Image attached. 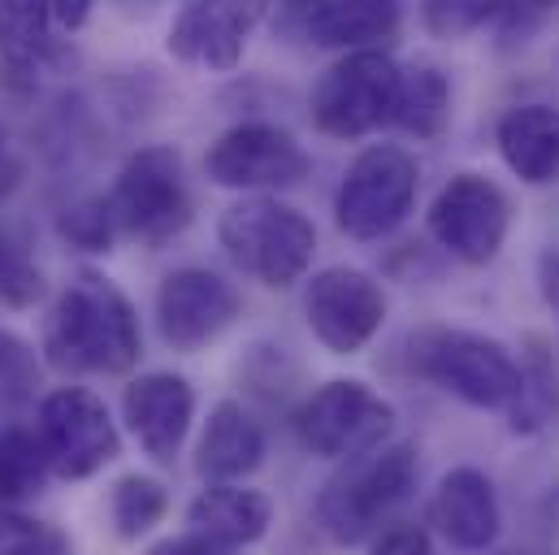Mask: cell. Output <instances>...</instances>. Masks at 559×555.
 Instances as JSON below:
<instances>
[{
  "mask_svg": "<svg viewBox=\"0 0 559 555\" xmlns=\"http://www.w3.org/2000/svg\"><path fill=\"white\" fill-rule=\"evenodd\" d=\"M140 317L122 286L92 270L74 274L44 330L48 361L66 374H127L140 365Z\"/></svg>",
  "mask_w": 559,
  "mask_h": 555,
  "instance_id": "1",
  "label": "cell"
},
{
  "mask_svg": "<svg viewBox=\"0 0 559 555\" xmlns=\"http://www.w3.org/2000/svg\"><path fill=\"white\" fill-rule=\"evenodd\" d=\"M417 491V447L413 442H382L378 451L347 460L343 473L325 482L317 495V521L321 530L343 543H369Z\"/></svg>",
  "mask_w": 559,
  "mask_h": 555,
  "instance_id": "2",
  "label": "cell"
},
{
  "mask_svg": "<svg viewBox=\"0 0 559 555\" xmlns=\"http://www.w3.org/2000/svg\"><path fill=\"white\" fill-rule=\"evenodd\" d=\"M413 365L438 391L481 413H508L521 391V361L512 347L477 330H420L413 339Z\"/></svg>",
  "mask_w": 559,
  "mask_h": 555,
  "instance_id": "3",
  "label": "cell"
},
{
  "mask_svg": "<svg viewBox=\"0 0 559 555\" xmlns=\"http://www.w3.org/2000/svg\"><path fill=\"white\" fill-rule=\"evenodd\" d=\"M217 239L243 274L274 291L295 286L317 252L312 222L278 196H243L230 204L217 222Z\"/></svg>",
  "mask_w": 559,
  "mask_h": 555,
  "instance_id": "4",
  "label": "cell"
},
{
  "mask_svg": "<svg viewBox=\"0 0 559 555\" xmlns=\"http://www.w3.org/2000/svg\"><path fill=\"white\" fill-rule=\"evenodd\" d=\"M118 235L140 239L143 248H165L191 222L187 169L174 147H140L105 196Z\"/></svg>",
  "mask_w": 559,
  "mask_h": 555,
  "instance_id": "5",
  "label": "cell"
},
{
  "mask_svg": "<svg viewBox=\"0 0 559 555\" xmlns=\"http://www.w3.org/2000/svg\"><path fill=\"white\" fill-rule=\"evenodd\" d=\"M417 161L413 152H404L400 143H373L365 147L338 191H334V222L347 239H386L408 213H413V200H417Z\"/></svg>",
  "mask_w": 559,
  "mask_h": 555,
  "instance_id": "6",
  "label": "cell"
},
{
  "mask_svg": "<svg viewBox=\"0 0 559 555\" xmlns=\"http://www.w3.org/2000/svg\"><path fill=\"white\" fill-rule=\"evenodd\" d=\"M400 66L382 48L338 57L312 87V118L325 135L365 139L395 118Z\"/></svg>",
  "mask_w": 559,
  "mask_h": 555,
  "instance_id": "7",
  "label": "cell"
},
{
  "mask_svg": "<svg viewBox=\"0 0 559 555\" xmlns=\"http://www.w3.org/2000/svg\"><path fill=\"white\" fill-rule=\"evenodd\" d=\"M391 425H395V409L373 387H365L356 378H334V382L317 387L295 413L299 442L312 456L343 460V464L378 451L386 442Z\"/></svg>",
  "mask_w": 559,
  "mask_h": 555,
  "instance_id": "8",
  "label": "cell"
},
{
  "mask_svg": "<svg viewBox=\"0 0 559 555\" xmlns=\"http://www.w3.org/2000/svg\"><path fill=\"white\" fill-rule=\"evenodd\" d=\"M512 231V200L486 174H455L429 204V235L464 265H490Z\"/></svg>",
  "mask_w": 559,
  "mask_h": 555,
  "instance_id": "9",
  "label": "cell"
},
{
  "mask_svg": "<svg viewBox=\"0 0 559 555\" xmlns=\"http://www.w3.org/2000/svg\"><path fill=\"white\" fill-rule=\"evenodd\" d=\"M39 442H44L48 464L70 482H83V477L100 473L122 451L118 425L105 409V400L87 387H61V391L44 395Z\"/></svg>",
  "mask_w": 559,
  "mask_h": 555,
  "instance_id": "10",
  "label": "cell"
},
{
  "mask_svg": "<svg viewBox=\"0 0 559 555\" xmlns=\"http://www.w3.org/2000/svg\"><path fill=\"white\" fill-rule=\"evenodd\" d=\"M304 317L308 330L321 339L325 352L334 356H356L360 347L373 343V334L386 321V291L382 282L352 265H330L312 274L304 291Z\"/></svg>",
  "mask_w": 559,
  "mask_h": 555,
  "instance_id": "11",
  "label": "cell"
},
{
  "mask_svg": "<svg viewBox=\"0 0 559 555\" xmlns=\"http://www.w3.org/2000/svg\"><path fill=\"white\" fill-rule=\"evenodd\" d=\"M204 174H209V182H217L226 191L270 196V191H286V187L304 182L308 152L295 143L290 131H282L274 122H239L209 147Z\"/></svg>",
  "mask_w": 559,
  "mask_h": 555,
  "instance_id": "12",
  "label": "cell"
},
{
  "mask_svg": "<svg viewBox=\"0 0 559 555\" xmlns=\"http://www.w3.org/2000/svg\"><path fill=\"white\" fill-rule=\"evenodd\" d=\"M239 317V291L213 270L187 265L160 282L156 291V326L174 352H200L217 334H226Z\"/></svg>",
  "mask_w": 559,
  "mask_h": 555,
  "instance_id": "13",
  "label": "cell"
},
{
  "mask_svg": "<svg viewBox=\"0 0 559 555\" xmlns=\"http://www.w3.org/2000/svg\"><path fill=\"white\" fill-rule=\"evenodd\" d=\"M265 17L261 4H182L169 22V52L187 66H204V70H235L243 61V48L257 31V22Z\"/></svg>",
  "mask_w": 559,
  "mask_h": 555,
  "instance_id": "14",
  "label": "cell"
},
{
  "mask_svg": "<svg viewBox=\"0 0 559 555\" xmlns=\"http://www.w3.org/2000/svg\"><path fill=\"white\" fill-rule=\"evenodd\" d=\"M122 416L143 451L169 464L195 421V391L182 374H143L122 395Z\"/></svg>",
  "mask_w": 559,
  "mask_h": 555,
  "instance_id": "15",
  "label": "cell"
},
{
  "mask_svg": "<svg viewBox=\"0 0 559 555\" xmlns=\"http://www.w3.org/2000/svg\"><path fill=\"white\" fill-rule=\"evenodd\" d=\"M429 517H433L438 534L455 552H486V547H495L499 526H503V508H499L495 482L481 469H473V464H460V469H451L438 482Z\"/></svg>",
  "mask_w": 559,
  "mask_h": 555,
  "instance_id": "16",
  "label": "cell"
},
{
  "mask_svg": "<svg viewBox=\"0 0 559 555\" xmlns=\"http://www.w3.org/2000/svg\"><path fill=\"white\" fill-rule=\"evenodd\" d=\"M265 451H270V442H265L261 421L243 404L222 400L204 421V434L195 447V473L209 486H239L243 477H252L265 464Z\"/></svg>",
  "mask_w": 559,
  "mask_h": 555,
  "instance_id": "17",
  "label": "cell"
},
{
  "mask_svg": "<svg viewBox=\"0 0 559 555\" xmlns=\"http://www.w3.org/2000/svg\"><path fill=\"white\" fill-rule=\"evenodd\" d=\"M270 521H274V504L252 486H204L187 508L191 534L209 539L222 552L261 543Z\"/></svg>",
  "mask_w": 559,
  "mask_h": 555,
  "instance_id": "18",
  "label": "cell"
},
{
  "mask_svg": "<svg viewBox=\"0 0 559 555\" xmlns=\"http://www.w3.org/2000/svg\"><path fill=\"white\" fill-rule=\"evenodd\" d=\"M499 156L503 165L530 182L547 187L559 178V109L556 105H516L499 118Z\"/></svg>",
  "mask_w": 559,
  "mask_h": 555,
  "instance_id": "19",
  "label": "cell"
},
{
  "mask_svg": "<svg viewBox=\"0 0 559 555\" xmlns=\"http://www.w3.org/2000/svg\"><path fill=\"white\" fill-rule=\"evenodd\" d=\"M299 22L317 48L365 52L373 39L395 35L400 4H391V0H321V4L299 9Z\"/></svg>",
  "mask_w": 559,
  "mask_h": 555,
  "instance_id": "20",
  "label": "cell"
},
{
  "mask_svg": "<svg viewBox=\"0 0 559 555\" xmlns=\"http://www.w3.org/2000/svg\"><path fill=\"white\" fill-rule=\"evenodd\" d=\"M57 57L52 9L35 0H0V61L13 74H35Z\"/></svg>",
  "mask_w": 559,
  "mask_h": 555,
  "instance_id": "21",
  "label": "cell"
},
{
  "mask_svg": "<svg viewBox=\"0 0 559 555\" xmlns=\"http://www.w3.org/2000/svg\"><path fill=\"white\" fill-rule=\"evenodd\" d=\"M400 131L417 139H438L451 122V83L433 61H413L400 70V96H395V118Z\"/></svg>",
  "mask_w": 559,
  "mask_h": 555,
  "instance_id": "22",
  "label": "cell"
},
{
  "mask_svg": "<svg viewBox=\"0 0 559 555\" xmlns=\"http://www.w3.org/2000/svg\"><path fill=\"white\" fill-rule=\"evenodd\" d=\"M48 456L44 442L31 429H0V508H13L44 491L48 482Z\"/></svg>",
  "mask_w": 559,
  "mask_h": 555,
  "instance_id": "23",
  "label": "cell"
},
{
  "mask_svg": "<svg viewBox=\"0 0 559 555\" xmlns=\"http://www.w3.org/2000/svg\"><path fill=\"white\" fill-rule=\"evenodd\" d=\"M559 413V374L556 365L534 352L530 361H521V391H516V404L508 409L512 416V429L516 434H538L547 429Z\"/></svg>",
  "mask_w": 559,
  "mask_h": 555,
  "instance_id": "24",
  "label": "cell"
},
{
  "mask_svg": "<svg viewBox=\"0 0 559 555\" xmlns=\"http://www.w3.org/2000/svg\"><path fill=\"white\" fill-rule=\"evenodd\" d=\"M169 499H165V486L156 477H143V473H127L118 486H114V499H109V512H114V526L127 543L143 539L152 526H160Z\"/></svg>",
  "mask_w": 559,
  "mask_h": 555,
  "instance_id": "25",
  "label": "cell"
},
{
  "mask_svg": "<svg viewBox=\"0 0 559 555\" xmlns=\"http://www.w3.org/2000/svg\"><path fill=\"white\" fill-rule=\"evenodd\" d=\"M39 295H44V274H39L35 257L9 231H0V304L31 308Z\"/></svg>",
  "mask_w": 559,
  "mask_h": 555,
  "instance_id": "26",
  "label": "cell"
},
{
  "mask_svg": "<svg viewBox=\"0 0 559 555\" xmlns=\"http://www.w3.org/2000/svg\"><path fill=\"white\" fill-rule=\"evenodd\" d=\"M61 235H66L74 248H83V252H109V244L118 239L109 200L96 196V200H79V204H70V209H61Z\"/></svg>",
  "mask_w": 559,
  "mask_h": 555,
  "instance_id": "27",
  "label": "cell"
},
{
  "mask_svg": "<svg viewBox=\"0 0 559 555\" xmlns=\"http://www.w3.org/2000/svg\"><path fill=\"white\" fill-rule=\"evenodd\" d=\"M503 4H486V0H455V4H425V26L442 39H464L490 22H499Z\"/></svg>",
  "mask_w": 559,
  "mask_h": 555,
  "instance_id": "28",
  "label": "cell"
},
{
  "mask_svg": "<svg viewBox=\"0 0 559 555\" xmlns=\"http://www.w3.org/2000/svg\"><path fill=\"white\" fill-rule=\"evenodd\" d=\"M66 539L17 508H0V555H52Z\"/></svg>",
  "mask_w": 559,
  "mask_h": 555,
  "instance_id": "29",
  "label": "cell"
},
{
  "mask_svg": "<svg viewBox=\"0 0 559 555\" xmlns=\"http://www.w3.org/2000/svg\"><path fill=\"white\" fill-rule=\"evenodd\" d=\"M35 391V356L17 334L0 330V400L22 404Z\"/></svg>",
  "mask_w": 559,
  "mask_h": 555,
  "instance_id": "30",
  "label": "cell"
},
{
  "mask_svg": "<svg viewBox=\"0 0 559 555\" xmlns=\"http://www.w3.org/2000/svg\"><path fill=\"white\" fill-rule=\"evenodd\" d=\"M369 555H429V534L417 526H400V530H386Z\"/></svg>",
  "mask_w": 559,
  "mask_h": 555,
  "instance_id": "31",
  "label": "cell"
},
{
  "mask_svg": "<svg viewBox=\"0 0 559 555\" xmlns=\"http://www.w3.org/2000/svg\"><path fill=\"white\" fill-rule=\"evenodd\" d=\"M538 286H543V299H547V308L556 312L559 321V248H543V257H538Z\"/></svg>",
  "mask_w": 559,
  "mask_h": 555,
  "instance_id": "32",
  "label": "cell"
},
{
  "mask_svg": "<svg viewBox=\"0 0 559 555\" xmlns=\"http://www.w3.org/2000/svg\"><path fill=\"white\" fill-rule=\"evenodd\" d=\"M147 555H230L222 552V547H213L209 539H200V534H178V539H165V543H156Z\"/></svg>",
  "mask_w": 559,
  "mask_h": 555,
  "instance_id": "33",
  "label": "cell"
},
{
  "mask_svg": "<svg viewBox=\"0 0 559 555\" xmlns=\"http://www.w3.org/2000/svg\"><path fill=\"white\" fill-rule=\"evenodd\" d=\"M48 9H52V26H57V31H79V26L87 22V13H92L83 0H57V4H48Z\"/></svg>",
  "mask_w": 559,
  "mask_h": 555,
  "instance_id": "34",
  "label": "cell"
},
{
  "mask_svg": "<svg viewBox=\"0 0 559 555\" xmlns=\"http://www.w3.org/2000/svg\"><path fill=\"white\" fill-rule=\"evenodd\" d=\"M13 182H17V161L9 156V147H4V139H0V196H4Z\"/></svg>",
  "mask_w": 559,
  "mask_h": 555,
  "instance_id": "35",
  "label": "cell"
},
{
  "mask_svg": "<svg viewBox=\"0 0 559 555\" xmlns=\"http://www.w3.org/2000/svg\"><path fill=\"white\" fill-rule=\"evenodd\" d=\"M551 512H556V526H559V495H556V504H551Z\"/></svg>",
  "mask_w": 559,
  "mask_h": 555,
  "instance_id": "36",
  "label": "cell"
},
{
  "mask_svg": "<svg viewBox=\"0 0 559 555\" xmlns=\"http://www.w3.org/2000/svg\"><path fill=\"white\" fill-rule=\"evenodd\" d=\"M52 555H70V547H57V552H52Z\"/></svg>",
  "mask_w": 559,
  "mask_h": 555,
  "instance_id": "37",
  "label": "cell"
}]
</instances>
